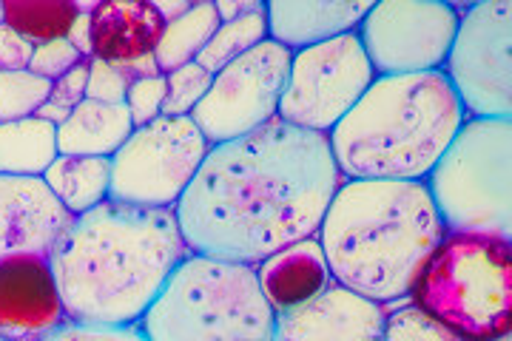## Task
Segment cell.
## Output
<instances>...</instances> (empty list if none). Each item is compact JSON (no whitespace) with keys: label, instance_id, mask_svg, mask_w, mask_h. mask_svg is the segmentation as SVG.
I'll use <instances>...</instances> for the list:
<instances>
[{"label":"cell","instance_id":"obj_25","mask_svg":"<svg viewBox=\"0 0 512 341\" xmlns=\"http://www.w3.org/2000/svg\"><path fill=\"white\" fill-rule=\"evenodd\" d=\"M384 310V341H464L439 319L427 316L410 302V296L396 299Z\"/></svg>","mask_w":512,"mask_h":341},{"label":"cell","instance_id":"obj_12","mask_svg":"<svg viewBox=\"0 0 512 341\" xmlns=\"http://www.w3.org/2000/svg\"><path fill=\"white\" fill-rule=\"evenodd\" d=\"M458 29L453 3L382 0L373 3L356 35L376 77L441 72Z\"/></svg>","mask_w":512,"mask_h":341},{"label":"cell","instance_id":"obj_34","mask_svg":"<svg viewBox=\"0 0 512 341\" xmlns=\"http://www.w3.org/2000/svg\"><path fill=\"white\" fill-rule=\"evenodd\" d=\"M66 40L72 43L74 49L80 52V57L92 60L94 57V46H92V15H77L69 26V35Z\"/></svg>","mask_w":512,"mask_h":341},{"label":"cell","instance_id":"obj_23","mask_svg":"<svg viewBox=\"0 0 512 341\" xmlns=\"http://www.w3.org/2000/svg\"><path fill=\"white\" fill-rule=\"evenodd\" d=\"M6 26H12L32 46L69 35V26L77 18L72 0H3Z\"/></svg>","mask_w":512,"mask_h":341},{"label":"cell","instance_id":"obj_9","mask_svg":"<svg viewBox=\"0 0 512 341\" xmlns=\"http://www.w3.org/2000/svg\"><path fill=\"white\" fill-rule=\"evenodd\" d=\"M510 43V0H484L461 9L441 74L453 86L467 117L510 120Z\"/></svg>","mask_w":512,"mask_h":341},{"label":"cell","instance_id":"obj_26","mask_svg":"<svg viewBox=\"0 0 512 341\" xmlns=\"http://www.w3.org/2000/svg\"><path fill=\"white\" fill-rule=\"evenodd\" d=\"M52 94V83L35 72H0V123L35 117Z\"/></svg>","mask_w":512,"mask_h":341},{"label":"cell","instance_id":"obj_16","mask_svg":"<svg viewBox=\"0 0 512 341\" xmlns=\"http://www.w3.org/2000/svg\"><path fill=\"white\" fill-rule=\"evenodd\" d=\"M370 6V0H271L265 3L268 37L296 54L356 32Z\"/></svg>","mask_w":512,"mask_h":341},{"label":"cell","instance_id":"obj_10","mask_svg":"<svg viewBox=\"0 0 512 341\" xmlns=\"http://www.w3.org/2000/svg\"><path fill=\"white\" fill-rule=\"evenodd\" d=\"M376 80L356 32L293 54L279 100V120L288 126L330 134Z\"/></svg>","mask_w":512,"mask_h":341},{"label":"cell","instance_id":"obj_11","mask_svg":"<svg viewBox=\"0 0 512 341\" xmlns=\"http://www.w3.org/2000/svg\"><path fill=\"white\" fill-rule=\"evenodd\" d=\"M291 60L293 54L268 37L220 74H214L208 94L191 111V120L208 145L239 140L274 120L288 83Z\"/></svg>","mask_w":512,"mask_h":341},{"label":"cell","instance_id":"obj_39","mask_svg":"<svg viewBox=\"0 0 512 341\" xmlns=\"http://www.w3.org/2000/svg\"><path fill=\"white\" fill-rule=\"evenodd\" d=\"M493 341H510V336H501V339H493Z\"/></svg>","mask_w":512,"mask_h":341},{"label":"cell","instance_id":"obj_21","mask_svg":"<svg viewBox=\"0 0 512 341\" xmlns=\"http://www.w3.org/2000/svg\"><path fill=\"white\" fill-rule=\"evenodd\" d=\"M57 154V126L52 123L37 117L0 123V174L43 177Z\"/></svg>","mask_w":512,"mask_h":341},{"label":"cell","instance_id":"obj_15","mask_svg":"<svg viewBox=\"0 0 512 341\" xmlns=\"http://www.w3.org/2000/svg\"><path fill=\"white\" fill-rule=\"evenodd\" d=\"M271 341H384V310L333 282L311 302L276 313Z\"/></svg>","mask_w":512,"mask_h":341},{"label":"cell","instance_id":"obj_24","mask_svg":"<svg viewBox=\"0 0 512 341\" xmlns=\"http://www.w3.org/2000/svg\"><path fill=\"white\" fill-rule=\"evenodd\" d=\"M262 40H268V20H265V9H259L254 15L231 20V23H220L214 37L208 40V46L202 49L200 57L194 60L200 69L211 74H220L225 66H231L242 54H248Z\"/></svg>","mask_w":512,"mask_h":341},{"label":"cell","instance_id":"obj_32","mask_svg":"<svg viewBox=\"0 0 512 341\" xmlns=\"http://www.w3.org/2000/svg\"><path fill=\"white\" fill-rule=\"evenodd\" d=\"M86 86H89V60H80L74 69H69L63 77H57L55 83H52L49 100L72 111L74 106H80L86 100Z\"/></svg>","mask_w":512,"mask_h":341},{"label":"cell","instance_id":"obj_6","mask_svg":"<svg viewBox=\"0 0 512 341\" xmlns=\"http://www.w3.org/2000/svg\"><path fill=\"white\" fill-rule=\"evenodd\" d=\"M410 302L464 341H493L512 327V245L447 234L410 290Z\"/></svg>","mask_w":512,"mask_h":341},{"label":"cell","instance_id":"obj_31","mask_svg":"<svg viewBox=\"0 0 512 341\" xmlns=\"http://www.w3.org/2000/svg\"><path fill=\"white\" fill-rule=\"evenodd\" d=\"M43 341H148L140 327H103V324L66 322Z\"/></svg>","mask_w":512,"mask_h":341},{"label":"cell","instance_id":"obj_29","mask_svg":"<svg viewBox=\"0 0 512 341\" xmlns=\"http://www.w3.org/2000/svg\"><path fill=\"white\" fill-rule=\"evenodd\" d=\"M128 86H131V80L123 74L120 66L106 63V60H97V57L89 60V86H86V100L117 106V103H126Z\"/></svg>","mask_w":512,"mask_h":341},{"label":"cell","instance_id":"obj_22","mask_svg":"<svg viewBox=\"0 0 512 341\" xmlns=\"http://www.w3.org/2000/svg\"><path fill=\"white\" fill-rule=\"evenodd\" d=\"M217 26H220V18H217V9L211 0L194 3L183 18L165 23L163 37L154 49L160 72L171 74L194 63L202 49L208 46V40L214 37Z\"/></svg>","mask_w":512,"mask_h":341},{"label":"cell","instance_id":"obj_18","mask_svg":"<svg viewBox=\"0 0 512 341\" xmlns=\"http://www.w3.org/2000/svg\"><path fill=\"white\" fill-rule=\"evenodd\" d=\"M163 29V18L148 0H100L92 15L94 57L123 66L154 54Z\"/></svg>","mask_w":512,"mask_h":341},{"label":"cell","instance_id":"obj_30","mask_svg":"<svg viewBox=\"0 0 512 341\" xmlns=\"http://www.w3.org/2000/svg\"><path fill=\"white\" fill-rule=\"evenodd\" d=\"M80 60H86V57H80V52L74 49L72 43L66 37H60V40H49L43 46H35L29 72H35L37 77L55 83L57 77H63L69 69H74Z\"/></svg>","mask_w":512,"mask_h":341},{"label":"cell","instance_id":"obj_27","mask_svg":"<svg viewBox=\"0 0 512 341\" xmlns=\"http://www.w3.org/2000/svg\"><path fill=\"white\" fill-rule=\"evenodd\" d=\"M211 74L200 69L197 63H188L177 72L165 74L168 94H165L163 114L165 117H191V111L200 106L202 97L211 89Z\"/></svg>","mask_w":512,"mask_h":341},{"label":"cell","instance_id":"obj_36","mask_svg":"<svg viewBox=\"0 0 512 341\" xmlns=\"http://www.w3.org/2000/svg\"><path fill=\"white\" fill-rule=\"evenodd\" d=\"M120 69H123V74H126L131 83H134V80H146V77L163 74L160 72V66H157V57H154V54H146V57H137V60H131V63H123Z\"/></svg>","mask_w":512,"mask_h":341},{"label":"cell","instance_id":"obj_33","mask_svg":"<svg viewBox=\"0 0 512 341\" xmlns=\"http://www.w3.org/2000/svg\"><path fill=\"white\" fill-rule=\"evenodd\" d=\"M35 46L29 40L12 29V26H0V72H23L32 63Z\"/></svg>","mask_w":512,"mask_h":341},{"label":"cell","instance_id":"obj_3","mask_svg":"<svg viewBox=\"0 0 512 341\" xmlns=\"http://www.w3.org/2000/svg\"><path fill=\"white\" fill-rule=\"evenodd\" d=\"M447 236L424 182L345 180L319 225L336 285L376 305L410 296Z\"/></svg>","mask_w":512,"mask_h":341},{"label":"cell","instance_id":"obj_37","mask_svg":"<svg viewBox=\"0 0 512 341\" xmlns=\"http://www.w3.org/2000/svg\"><path fill=\"white\" fill-rule=\"evenodd\" d=\"M154 9H157V15L163 18V23H171V20L183 18L185 12L194 6L191 0H148Z\"/></svg>","mask_w":512,"mask_h":341},{"label":"cell","instance_id":"obj_38","mask_svg":"<svg viewBox=\"0 0 512 341\" xmlns=\"http://www.w3.org/2000/svg\"><path fill=\"white\" fill-rule=\"evenodd\" d=\"M6 23V9H3V0H0V26Z\"/></svg>","mask_w":512,"mask_h":341},{"label":"cell","instance_id":"obj_4","mask_svg":"<svg viewBox=\"0 0 512 341\" xmlns=\"http://www.w3.org/2000/svg\"><path fill=\"white\" fill-rule=\"evenodd\" d=\"M467 114L441 72L376 77L328 134L345 180L424 182Z\"/></svg>","mask_w":512,"mask_h":341},{"label":"cell","instance_id":"obj_13","mask_svg":"<svg viewBox=\"0 0 512 341\" xmlns=\"http://www.w3.org/2000/svg\"><path fill=\"white\" fill-rule=\"evenodd\" d=\"M66 322L49 256L0 262V341H43Z\"/></svg>","mask_w":512,"mask_h":341},{"label":"cell","instance_id":"obj_17","mask_svg":"<svg viewBox=\"0 0 512 341\" xmlns=\"http://www.w3.org/2000/svg\"><path fill=\"white\" fill-rule=\"evenodd\" d=\"M256 279L274 313H288L293 307L305 305L333 285L328 259L316 236L293 242L262 259L256 265Z\"/></svg>","mask_w":512,"mask_h":341},{"label":"cell","instance_id":"obj_35","mask_svg":"<svg viewBox=\"0 0 512 341\" xmlns=\"http://www.w3.org/2000/svg\"><path fill=\"white\" fill-rule=\"evenodd\" d=\"M214 9H217L220 23H231V20H239L245 18V15H254L259 9H265V3L262 0H217Z\"/></svg>","mask_w":512,"mask_h":341},{"label":"cell","instance_id":"obj_2","mask_svg":"<svg viewBox=\"0 0 512 341\" xmlns=\"http://www.w3.org/2000/svg\"><path fill=\"white\" fill-rule=\"evenodd\" d=\"M188 256L174 211L106 199L74 216L49 265L69 322L137 327Z\"/></svg>","mask_w":512,"mask_h":341},{"label":"cell","instance_id":"obj_19","mask_svg":"<svg viewBox=\"0 0 512 341\" xmlns=\"http://www.w3.org/2000/svg\"><path fill=\"white\" fill-rule=\"evenodd\" d=\"M134 131L126 103L83 100L69 120L57 126V151L66 157H114Z\"/></svg>","mask_w":512,"mask_h":341},{"label":"cell","instance_id":"obj_20","mask_svg":"<svg viewBox=\"0 0 512 341\" xmlns=\"http://www.w3.org/2000/svg\"><path fill=\"white\" fill-rule=\"evenodd\" d=\"M43 182L55 194L57 202L72 216L86 214L109 199L111 191V157H66L46 168Z\"/></svg>","mask_w":512,"mask_h":341},{"label":"cell","instance_id":"obj_28","mask_svg":"<svg viewBox=\"0 0 512 341\" xmlns=\"http://www.w3.org/2000/svg\"><path fill=\"white\" fill-rule=\"evenodd\" d=\"M165 94H168L165 74L146 77V80H134V83L128 86L126 108H128V114H131V123H134V128L148 126V123H154V120L163 114Z\"/></svg>","mask_w":512,"mask_h":341},{"label":"cell","instance_id":"obj_14","mask_svg":"<svg viewBox=\"0 0 512 341\" xmlns=\"http://www.w3.org/2000/svg\"><path fill=\"white\" fill-rule=\"evenodd\" d=\"M72 219L43 177L0 174V262L12 256H49Z\"/></svg>","mask_w":512,"mask_h":341},{"label":"cell","instance_id":"obj_1","mask_svg":"<svg viewBox=\"0 0 512 341\" xmlns=\"http://www.w3.org/2000/svg\"><path fill=\"white\" fill-rule=\"evenodd\" d=\"M342 182L328 134L274 117L239 140L211 145L174 216L191 253L256 268L319 234Z\"/></svg>","mask_w":512,"mask_h":341},{"label":"cell","instance_id":"obj_7","mask_svg":"<svg viewBox=\"0 0 512 341\" xmlns=\"http://www.w3.org/2000/svg\"><path fill=\"white\" fill-rule=\"evenodd\" d=\"M510 120L467 117L427 174V191L447 234L512 239Z\"/></svg>","mask_w":512,"mask_h":341},{"label":"cell","instance_id":"obj_5","mask_svg":"<svg viewBox=\"0 0 512 341\" xmlns=\"http://www.w3.org/2000/svg\"><path fill=\"white\" fill-rule=\"evenodd\" d=\"M274 319L254 265L191 253L137 327L148 341H271Z\"/></svg>","mask_w":512,"mask_h":341},{"label":"cell","instance_id":"obj_8","mask_svg":"<svg viewBox=\"0 0 512 341\" xmlns=\"http://www.w3.org/2000/svg\"><path fill=\"white\" fill-rule=\"evenodd\" d=\"M211 151L191 117H165L131 131L111 157L109 199L174 211Z\"/></svg>","mask_w":512,"mask_h":341}]
</instances>
